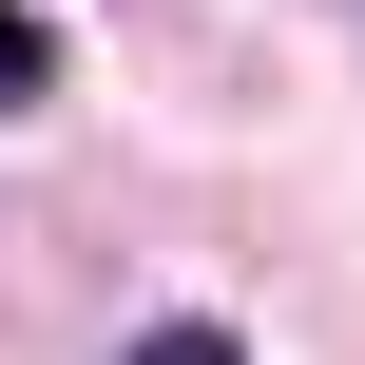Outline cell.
<instances>
[{"mask_svg": "<svg viewBox=\"0 0 365 365\" xmlns=\"http://www.w3.org/2000/svg\"><path fill=\"white\" fill-rule=\"evenodd\" d=\"M38 77H58V38H38V19H19V0H0V115H19V96H38Z\"/></svg>", "mask_w": 365, "mask_h": 365, "instance_id": "obj_1", "label": "cell"}, {"mask_svg": "<svg viewBox=\"0 0 365 365\" xmlns=\"http://www.w3.org/2000/svg\"><path fill=\"white\" fill-rule=\"evenodd\" d=\"M115 365H231V327H135Z\"/></svg>", "mask_w": 365, "mask_h": 365, "instance_id": "obj_2", "label": "cell"}]
</instances>
